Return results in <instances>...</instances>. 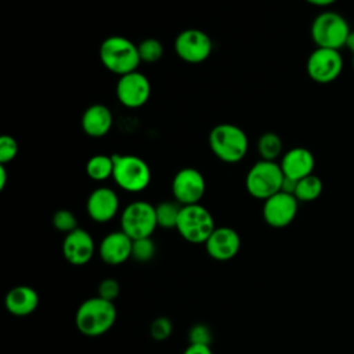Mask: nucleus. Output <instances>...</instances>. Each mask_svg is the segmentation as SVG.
<instances>
[{"instance_id":"nucleus-2","label":"nucleus","mask_w":354,"mask_h":354,"mask_svg":"<svg viewBox=\"0 0 354 354\" xmlns=\"http://www.w3.org/2000/svg\"><path fill=\"white\" fill-rule=\"evenodd\" d=\"M98 54L102 65L119 76L137 71L141 62L137 44L124 36H109L104 39Z\"/></svg>"},{"instance_id":"nucleus-4","label":"nucleus","mask_w":354,"mask_h":354,"mask_svg":"<svg viewBox=\"0 0 354 354\" xmlns=\"http://www.w3.org/2000/svg\"><path fill=\"white\" fill-rule=\"evenodd\" d=\"M351 29L347 19L336 11H322L311 22L310 35L317 47L340 50L346 46V40Z\"/></svg>"},{"instance_id":"nucleus-9","label":"nucleus","mask_w":354,"mask_h":354,"mask_svg":"<svg viewBox=\"0 0 354 354\" xmlns=\"http://www.w3.org/2000/svg\"><path fill=\"white\" fill-rule=\"evenodd\" d=\"M306 71L315 83H332L343 71V57L339 50L317 47L307 58Z\"/></svg>"},{"instance_id":"nucleus-13","label":"nucleus","mask_w":354,"mask_h":354,"mask_svg":"<svg viewBox=\"0 0 354 354\" xmlns=\"http://www.w3.org/2000/svg\"><path fill=\"white\" fill-rule=\"evenodd\" d=\"M151 95V83L148 77L137 71L119 76L116 83V97L126 108L142 106Z\"/></svg>"},{"instance_id":"nucleus-32","label":"nucleus","mask_w":354,"mask_h":354,"mask_svg":"<svg viewBox=\"0 0 354 354\" xmlns=\"http://www.w3.org/2000/svg\"><path fill=\"white\" fill-rule=\"evenodd\" d=\"M183 354H213L210 346L202 344H188Z\"/></svg>"},{"instance_id":"nucleus-36","label":"nucleus","mask_w":354,"mask_h":354,"mask_svg":"<svg viewBox=\"0 0 354 354\" xmlns=\"http://www.w3.org/2000/svg\"><path fill=\"white\" fill-rule=\"evenodd\" d=\"M353 69H354V57H353Z\"/></svg>"},{"instance_id":"nucleus-20","label":"nucleus","mask_w":354,"mask_h":354,"mask_svg":"<svg viewBox=\"0 0 354 354\" xmlns=\"http://www.w3.org/2000/svg\"><path fill=\"white\" fill-rule=\"evenodd\" d=\"M113 116L111 109L104 104L90 105L82 116L83 131L94 138L104 137L112 129Z\"/></svg>"},{"instance_id":"nucleus-17","label":"nucleus","mask_w":354,"mask_h":354,"mask_svg":"<svg viewBox=\"0 0 354 354\" xmlns=\"http://www.w3.org/2000/svg\"><path fill=\"white\" fill-rule=\"evenodd\" d=\"M133 239L120 231L106 234L100 242L98 253L101 260L108 266H119L131 257Z\"/></svg>"},{"instance_id":"nucleus-19","label":"nucleus","mask_w":354,"mask_h":354,"mask_svg":"<svg viewBox=\"0 0 354 354\" xmlns=\"http://www.w3.org/2000/svg\"><path fill=\"white\" fill-rule=\"evenodd\" d=\"M39 306L37 292L28 285L11 288L4 297L6 310L15 317H26L36 311Z\"/></svg>"},{"instance_id":"nucleus-30","label":"nucleus","mask_w":354,"mask_h":354,"mask_svg":"<svg viewBox=\"0 0 354 354\" xmlns=\"http://www.w3.org/2000/svg\"><path fill=\"white\" fill-rule=\"evenodd\" d=\"M18 153V142L12 136L0 137V165H7L15 159Z\"/></svg>"},{"instance_id":"nucleus-18","label":"nucleus","mask_w":354,"mask_h":354,"mask_svg":"<svg viewBox=\"0 0 354 354\" xmlns=\"http://www.w3.org/2000/svg\"><path fill=\"white\" fill-rule=\"evenodd\" d=\"M279 166L285 177L299 181L300 178L313 174L315 159L310 149L304 147H295L282 155Z\"/></svg>"},{"instance_id":"nucleus-3","label":"nucleus","mask_w":354,"mask_h":354,"mask_svg":"<svg viewBox=\"0 0 354 354\" xmlns=\"http://www.w3.org/2000/svg\"><path fill=\"white\" fill-rule=\"evenodd\" d=\"M209 147L221 162L238 163L245 158L249 141L241 127L232 123H220L209 133Z\"/></svg>"},{"instance_id":"nucleus-7","label":"nucleus","mask_w":354,"mask_h":354,"mask_svg":"<svg viewBox=\"0 0 354 354\" xmlns=\"http://www.w3.org/2000/svg\"><path fill=\"white\" fill-rule=\"evenodd\" d=\"M283 177L279 163L261 159L254 163L246 174V191L250 196L266 201L281 191Z\"/></svg>"},{"instance_id":"nucleus-16","label":"nucleus","mask_w":354,"mask_h":354,"mask_svg":"<svg viewBox=\"0 0 354 354\" xmlns=\"http://www.w3.org/2000/svg\"><path fill=\"white\" fill-rule=\"evenodd\" d=\"M86 210L95 223H106L119 212L118 194L109 187H98L87 198Z\"/></svg>"},{"instance_id":"nucleus-25","label":"nucleus","mask_w":354,"mask_h":354,"mask_svg":"<svg viewBox=\"0 0 354 354\" xmlns=\"http://www.w3.org/2000/svg\"><path fill=\"white\" fill-rule=\"evenodd\" d=\"M156 245L151 236L133 239L131 246V259L138 263H148L155 257Z\"/></svg>"},{"instance_id":"nucleus-27","label":"nucleus","mask_w":354,"mask_h":354,"mask_svg":"<svg viewBox=\"0 0 354 354\" xmlns=\"http://www.w3.org/2000/svg\"><path fill=\"white\" fill-rule=\"evenodd\" d=\"M51 223H53V227L61 232H65L69 234L72 231H75L77 227V218L76 216L68 210V209H59L57 210L54 214H53V218H51Z\"/></svg>"},{"instance_id":"nucleus-12","label":"nucleus","mask_w":354,"mask_h":354,"mask_svg":"<svg viewBox=\"0 0 354 354\" xmlns=\"http://www.w3.org/2000/svg\"><path fill=\"white\" fill-rule=\"evenodd\" d=\"M299 201L295 195L279 191L264 201L263 218L272 228L288 227L296 217Z\"/></svg>"},{"instance_id":"nucleus-22","label":"nucleus","mask_w":354,"mask_h":354,"mask_svg":"<svg viewBox=\"0 0 354 354\" xmlns=\"http://www.w3.org/2000/svg\"><path fill=\"white\" fill-rule=\"evenodd\" d=\"M322 189L324 185L321 178L315 174H310L297 181L295 196L299 202H313L321 196Z\"/></svg>"},{"instance_id":"nucleus-29","label":"nucleus","mask_w":354,"mask_h":354,"mask_svg":"<svg viewBox=\"0 0 354 354\" xmlns=\"http://www.w3.org/2000/svg\"><path fill=\"white\" fill-rule=\"evenodd\" d=\"M173 332V324L167 317H156L149 325V335L153 340L163 342L170 337Z\"/></svg>"},{"instance_id":"nucleus-35","label":"nucleus","mask_w":354,"mask_h":354,"mask_svg":"<svg viewBox=\"0 0 354 354\" xmlns=\"http://www.w3.org/2000/svg\"><path fill=\"white\" fill-rule=\"evenodd\" d=\"M344 47H347L353 53V55H354V30L350 32V35H348V37L346 40V46Z\"/></svg>"},{"instance_id":"nucleus-33","label":"nucleus","mask_w":354,"mask_h":354,"mask_svg":"<svg viewBox=\"0 0 354 354\" xmlns=\"http://www.w3.org/2000/svg\"><path fill=\"white\" fill-rule=\"evenodd\" d=\"M306 1L315 7H328V6H332L333 3H336L337 0H306Z\"/></svg>"},{"instance_id":"nucleus-24","label":"nucleus","mask_w":354,"mask_h":354,"mask_svg":"<svg viewBox=\"0 0 354 354\" xmlns=\"http://www.w3.org/2000/svg\"><path fill=\"white\" fill-rule=\"evenodd\" d=\"M180 210H181V205L176 201H163L158 203L155 206L158 227L167 228V230L176 228Z\"/></svg>"},{"instance_id":"nucleus-26","label":"nucleus","mask_w":354,"mask_h":354,"mask_svg":"<svg viewBox=\"0 0 354 354\" xmlns=\"http://www.w3.org/2000/svg\"><path fill=\"white\" fill-rule=\"evenodd\" d=\"M137 47H138L140 59L141 62H145V64H153L159 61L163 55V46L155 37H148L142 40L140 44H137Z\"/></svg>"},{"instance_id":"nucleus-21","label":"nucleus","mask_w":354,"mask_h":354,"mask_svg":"<svg viewBox=\"0 0 354 354\" xmlns=\"http://www.w3.org/2000/svg\"><path fill=\"white\" fill-rule=\"evenodd\" d=\"M86 173L94 181H104L113 174V159L112 155H94L86 163Z\"/></svg>"},{"instance_id":"nucleus-5","label":"nucleus","mask_w":354,"mask_h":354,"mask_svg":"<svg viewBox=\"0 0 354 354\" xmlns=\"http://www.w3.org/2000/svg\"><path fill=\"white\" fill-rule=\"evenodd\" d=\"M113 174L116 185L127 192H140L149 185L151 169L148 163L136 155L113 153Z\"/></svg>"},{"instance_id":"nucleus-31","label":"nucleus","mask_w":354,"mask_h":354,"mask_svg":"<svg viewBox=\"0 0 354 354\" xmlns=\"http://www.w3.org/2000/svg\"><path fill=\"white\" fill-rule=\"evenodd\" d=\"M119 295H120V283L116 279L104 278L102 281H100L97 288V296L108 301H115Z\"/></svg>"},{"instance_id":"nucleus-23","label":"nucleus","mask_w":354,"mask_h":354,"mask_svg":"<svg viewBox=\"0 0 354 354\" xmlns=\"http://www.w3.org/2000/svg\"><path fill=\"white\" fill-rule=\"evenodd\" d=\"M282 148L283 145H282L281 137L272 131H267L261 134L257 141V149L263 160L275 162V159L281 156Z\"/></svg>"},{"instance_id":"nucleus-34","label":"nucleus","mask_w":354,"mask_h":354,"mask_svg":"<svg viewBox=\"0 0 354 354\" xmlns=\"http://www.w3.org/2000/svg\"><path fill=\"white\" fill-rule=\"evenodd\" d=\"M7 184V169L6 165H0V189H4Z\"/></svg>"},{"instance_id":"nucleus-14","label":"nucleus","mask_w":354,"mask_h":354,"mask_svg":"<svg viewBox=\"0 0 354 354\" xmlns=\"http://www.w3.org/2000/svg\"><path fill=\"white\" fill-rule=\"evenodd\" d=\"M206 253L217 261L234 259L241 249V236L231 227H216L203 243Z\"/></svg>"},{"instance_id":"nucleus-28","label":"nucleus","mask_w":354,"mask_h":354,"mask_svg":"<svg viewBox=\"0 0 354 354\" xmlns=\"http://www.w3.org/2000/svg\"><path fill=\"white\" fill-rule=\"evenodd\" d=\"M188 342L189 344H202V346H210L213 340L212 329L202 322L194 324L188 330Z\"/></svg>"},{"instance_id":"nucleus-6","label":"nucleus","mask_w":354,"mask_h":354,"mask_svg":"<svg viewBox=\"0 0 354 354\" xmlns=\"http://www.w3.org/2000/svg\"><path fill=\"white\" fill-rule=\"evenodd\" d=\"M214 220L212 213L202 205L181 206L176 230L189 243H205L214 231Z\"/></svg>"},{"instance_id":"nucleus-1","label":"nucleus","mask_w":354,"mask_h":354,"mask_svg":"<svg viewBox=\"0 0 354 354\" xmlns=\"http://www.w3.org/2000/svg\"><path fill=\"white\" fill-rule=\"evenodd\" d=\"M116 317L118 313L113 301L94 296L80 303L75 314V325L82 335L98 337L115 325Z\"/></svg>"},{"instance_id":"nucleus-10","label":"nucleus","mask_w":354,"mask_h":354,"mask_svg":"<svg viewBox=\"0 0 354 354\" xmlns=\"http://www.w3.org/2000/svg\"><path fill=\"white\" fill-rule=\"evenodd\" d=\"M212 39L201 29H185L180 32L174 40L176 54L188 64H201L206 61L212 54Z\"/></svg>"},{"instance_id":"nucleus-8","label":"nucleus","mask_w":354,"mask_h":354,"mask_svg":"<svg viewBox=\"0 0 354 354\" xmlns=\"http://www.w3.org/2000/svg\"><path fill=\"white\" fill-rule=\"evenodd\" d=\"M158 227L155 206L145 201L129 203L120 216V230L131 239L152 236Z\"/></svg>"},{"instance_id":"nucleus-15","label":"nucleus","mask_w":354,"mask_h":354,"mask_svg":"<svg viewBox=\"0 0 354 354\" xmlns=\"http://www.w3.org/2000/svg\"><path fill=\"white\" fill-rule=\"evenodd\" d=\"M95 252V243L93 236L83 228L65 235L62 241V256L72 266L87 264Z\"/></svg>"},{"instance_id":"nucleus-11","label":"nucleus","mask_w":354,"mask_h":354,"mask_svg":"<svg viewBox=\"0 0 354 354\" xmlns=\"http://www.w3.org/2000/svg\"><path fill=\"white\" fill-rule=\"evenodd\" d=\"M206 183L202 173L194 167L178 170L171 181V194L181 206L195 205L203 198Z\"/></svg>"}]
</instances>
